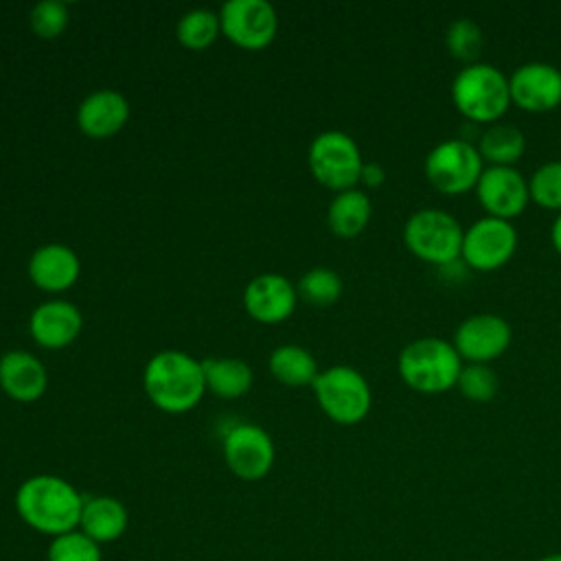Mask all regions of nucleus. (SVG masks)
<instances>
[{"label": "nucleus", "instance_id": "obj_26", "mask_svg": "<svg viewBox=\"0 0 561 561\" xmlns=\"http://www.w3.org/2000/svg\"><path fill=\"white\" fill-rule=\"evenodd\" d=\"M342 289H344L342 276L335 270L322 267V265L307 270L296 285L298 298H302L313 307H329L337 302L342 296Z\"/></svg>", "mask_w": 561, "mask_h": 561}, {"label": "nucleus", "instance_id": "obj_21", "mask_svg": "<svg viewBox=\"0 0 561 561\" xmlns=\"http://www.w3.org/2000/svg\"><path fill=\"white\" fill-rule=\"evenodd\" d=\"M373 215L370 197L362 188H346L333 195L327 208V226L342 239H353L368 226Z\"/></svg>", "mask_w": 561, "mask_h": 561}, {"label": "nucleus", "instance_id": "obj_34", "mask_svg": "<svg viewBox=\"0 0 561 561\" xmlns=\"http://www.w3.org/2000/svg\"><path fill=\"white\" fill-rule=\"evenodd\" d=\"M537 561H561V552H550V554H543V557H539Z\"/></svg>", "mask_w": 561, "mask_h": 561}, {"label": "nucleus", "instance_id": "obj_5", "mask_svg": "<svg viewBox=\"0 0 561 561\" xmlns=\"http://www.w3.org/2000/svg\"><path fill=\"white\" fill-rule=\"evenodd\" d=\"M462 232L465 228L451 213L436 206H425L405 219L401 234L403 243L414 256L443 267L460 259Z\"/></svg>", "mask_w": 561, "mask_h": 561}, {"label": "nucleus", "instance_id": "obj_19", "mask_svg": "<svg viewBox=\"0 0 561 561\" xmlns=\"http://www.w3.org/2000/svg\"><path fill=\"white\" fill-rule=\"evenodd\" d=\"M46 386L48 373L35 355L15 348L0 357V388L13 401L33 403L46 392Z\"/></svg>", "mask_w": 561, "mask_h": 561}, {"label": "nucleus", "instance_id": "obj_32", "mask_svg": "<svg viewBox=\"0 0 561 561\" xmlns=\"http://www.w3.org/2000/svg\"><path fill=\"white\" fill-rule=\"evenodd\" d=\"M359 182L368 188H377L386 182V169L379 162H364L362 173H359Z\"/></svg>", "mask_w": 561, "mask_h": 561}, {"label": "nucleus", "instance_id": "obj_25", "mask_svg": "<svg viewBox=\"0 0 561 561\" xmlns=\"http://www.w3.org/2000/svg\"><path fill=\"white\" fill-rule=\"evenodd\" d=\"M221 33L219 13L210 9H193L186 11L175 26L178 42L188 50H204L208 48Z\"/></svg>", "mask_w": 561, "mask_h": 561}, {"label": "nucleus", "instance_id": "obj_31", "mask_svg": "<svg viewBox=\"0 0 561 561\" xmlns=\"http://www.w3.org/2000/svg\"><path fill=\"white\" fill-rule=\"evenodd\" d=\"M68 4L59 0H42L28 13V24L39 39H55L68 26Z\"/></svg>", "mask_w": 561, "mask_h": 561}, {"label": "nucleus", "instance_id": "obj_33", "mask_svg": "<svg viewBox=\"0 0 561 561\" xmlns=\"http://www.w3.org/2000/svg\"><path fill=\"white\" fill-rule=\"evenodd\" d=\"M550 243L561 254V210L554 215V219L550 224Z\"/></svg>", "mask_w": 561, "mask_h": 561}, {"label": "nucleus", "instance_id": "obj_9", "mask_svg": "<svg viewBox=\"0 0 561 561\" xmlns=\"http://www.w3.org/2000/svg\"><path fill=\"white\" fill-rule=\"evenodd\" d=\"M517 243L519 237L513 221L484 215L465 228L460 259L471 270L493 272L513 259Z\"/></svg>", "mask_w": 561, "mask_h": 561}, {"label": "nucleus", "instance_id": "obj_12", "mask_svg": "<svg viewBox=\"0 0 561 561\" xmlns=\"http://www.w3.org/2000/svg\"><path fill=\"white\" fill-rule=\"evenodd\" d=\"M224 460L228 469L245 482L263 480L276 458L272 436L254 423H237L224 436Z\"/></svg>", "mask_w": 561, "mask_h": 561}, {"label": "nucleus", "instance_id": "obj_28", "mask_svg": "<svg viewBox=\"0 0 561 561\" xmlns=\"http://www.w3.org/2000/svg\"><path fill=\"white\" fill-rule=\"evenodd\" d=\"M456 388L460 394L473 403H486L491 401L500 390V377L491 368V364H473L465 362L462 370L458 375Z\"/></svg>", "mask_w": 561, "mask_h": 561}, {"label": "nucleus", "instance_id": "obj_3", "mask_svg": "<svg viewBox=\"0 0 561 561\" xmlns=\"http://www.w3.org/2000/svg\"><path fill=\"white\" fill-rule=\"evenodd\" d=\"M397 370L405 386L421 394H440L456 386L462 357L451 340L423 335L408 342L397 357Z\"/></svg>", "mask_w": 561, "mask_h": 561}, {"label": "nucleus", "instance_id": "obj_8", "mask_svg": "<svg viewBox=\"0 0 561 561\" xmlns=\"http://www.w3.org/2000/svg\"><path fill=\"white\" fill-rule=\"evenodd\" d=\"M482 169L484 160L478 147L460 136L436 142L423 160L425 178L445 195H460L476 188Z\"/></svg>", "mask_w": 561, "mask_h": 561}, {"label": "nucleus", "instance_id": "obj_7", "mask_svg": "<svg viewBox=\"0 0 561 561\" xmlns=\"http://www.w3.org/2000/svg\"><path fill=\"white\" fill-rule=\"evenodd\" d=\"M311 175L327 188L340 193L355 188L364 167L362 151L353 136L340 129L320 131L307 151Z\"/></svg>", "mask_w": 561, "mask_h": 561}, {"label": "nucleus", "instance_id": "obj_35", "mask_svg": "<svg viewBox=\"0 0 561 561\" xmlns=\"http://www.w3.org/2000/svg\"><path fill=\"white\" fill-rule=\"evenodd\" d=\"M559 145H561V142H559Z\"/></svg>", "mask_w": 561, "mask_h": 561}, {"label": "nucleus", "instance_id": "obj_14", "mask_svg": "<svg viewBox=\"0 0 561 561\" xmlns=\"http://www.w3.org/2000/svg\"><path fill=\"white\" fill-rule=\"evenodd\" d=\"M511 103L526 112H550L561 105V70L550 61L519 64L508 77Z\"/></svg>", "mask_w": 561, "mask_h": 561}, {"label": "nucleus", "instance_id": "obj_17", "mask_svg": "<svg viewBox=\"0 0 561 561\" xmlns=\"http://www.w3.org/2000/svg\"><path fill=\"white\" fill-rule=\"evenodd\" d=\"M26 272L37 289L59 294L79 280L81 263L72 248L64 243H44L31 254Z\"/></svg>", "mask_w": 561, "mask_h": 561}, {"label": "nucleus", "instance_id": "obj_16", "mask_svg": "<svg viewBox=\"0 0 561 561\" xmlns=\"http://www.w3.org/2000/svg\"><path fill=\"white\" fill-rule=\"evenodd\" d=\"M83 329L81 311L68 300H44L28 318V331L37 346L59 351L70 346Z\"/></svg>", "mask_w": 561, "mask_h": 561}, {"label": "nucleus", "instance_id": "obj_13", "mask_svg": "<svg viewBox=\"0 0 561 561\" xmlns=\"http://www.w3.org/2000/svg\"><path fill=\"white\" fill-rule=\"evenodd\" d=\"M476 195L486 215L515 219L530 202L528 180L517 167L486 164L476 182Z\"/></svg>", "mask_w": 561, "mask_h": 561}, {"label": "nucleus", "instance_id": "obj_24", "mask_svg": "<svg viewBox=\"0 0 561 561\" xmlns=\"http://www.w3.org/2000/svg\"><path fill=\"white\" fill-rule=\"evenodd\" d=\"M267 368L278 383L289 388L311 386L320 373L311 351L300 344L276 346L267 359Z\"/></svg>", "mask_w": 561, "mask_h": 561}, {"label": "nucleus", "instance_id": "obj_4", "mask_svg": "<svg viewBox=\"0 0 561 561\" xmlns=\"http://www.w3.org/2000/svg\"><path fill=\"white\" fill-rule=\"evenodd\" d=\"M451 101L469 123H497L511 105L508 77L489 61L467 64L451 81Z\"/></svg>", "mask_w": 561, "mask_h": 561}, {"label": "nucleus", "instance_id": "obj_1", "mask_svg": "<svg viewBox=\"0 0 561 561\" xmlns=\"http://www.w3.org/2000/svg\"><path fill=\"white\" fill-rule=\"evenodd\" d=\"M85 497L68 480L53 473L26 478L13 497L18 517L35 533L59 537L77 530Z\"/></svg>", "mask_w": 561, "mask_h": 561}, {"label": "nucleus", "instance_id": "obj_11", "mask_svg": "<svg viewBox=\"0 0 561 561\" xmlns=\"http://www.w3.org/2000/svg\"><path fill=\"white\" fill-rule=\"evenodd\" d=\"M513 340V329L508 320L500 313L480 311L462 318L454 329L451 344L462 357V362L491 364L502 357Z\"/></svg>", "mask_w": 561, "mask_h": 561}, {"label": "nucleus", "instance_id": "obj_22", "mask_svg": "<svg viewBox=\"0 0 561 561\" xmlns=\"http://www.w3.org/2000/svg\"><path fill=\"white\" fill-rule=\"evenodd\" d=\"M206 390L221 399L243 397L254 381L252 368L239 357H206L202 359Z\"/></svg>", "mask_w": 561, "mask_h": 561}, {"label": "nucleus", "instance_id": "obj_18", "mask_svg": "<svg viewBox=\"0 0 561 561\" xmlns=\"http://www.w3.org/2000/svg\"><path fill=\"white\" fill-rule=\"evenodd\" d=\"M129 121V103L116 90H96L88 94L77 107V127L94 140L118 134Z\"/></svg>", "mask_w": 561, "mask_h": 561}, {"label": "nucleus", "instance_id": "obj_23", "mask_svg": "<svg viewBox=\"0 0 561 561\" xmlns=\"http://www.w3.org/2000/svg\"><path fill=\"white\" fill-rule=\"evenodd\" d=\"M476 147L484 162L500 164V167H515V162L526 151V136L517 125L497 121L482 129Z\"/></svg>", "mask_w": 561, "mask_h": 561}, {"label": "nucleus", "instance_id": "obj_27", "mask_svg": "<svg viewBox=\"0 0 561 561\" xmlns=\"http://www.w3.org/2000/svg\"><path fill=\"white\" fill-rule=\"evenodd\" d=\"M445 46L449 55L465 61V66L473 64L478 61L484 46L482 28L471 18H456L445 31Z\"/></svg>", "mask_w": 561, "mask_h": 561}, {"label": "nucleus", "instance_id": "obj_20", "mask_svg": "<svg viewBox=\"0 0 561 561\" xmlns=\"http://www.w3.org/2000/svg\"><path fill=\"white\" fill-rule=\"evenodd\" d=\"M129 526L125 504L112 495H90L83 502L79 530L99 546L118 541Z\"/></svg>", "mask_w": 561, "mask_h": 561}, {"label": "nucleus", "instance_id": "obj_6", "mask_svg": "<svg viewBox=\"0 0 561 561\" xmlns=\"http://www.w3.org/2000/svg\"><path fill=\"white\" fill-rule=\"evenodd\" d=\"M311 388L320 410L337 425H357L370 412V386L353 366L335 364L320 370Z\"/></svg>", "mask_w": 561, "mask_h": 561}, {"label": "nucleus", "instance_id": "obj_29", "mask_svg": "<svg viewBox=\"0 0 561 561\" xmlns=\"http://www.w3.org/2000/svg\"><path fill=\"white\" fill-rule=\"evenodd\" d=\"M46 561H103V552L96 541L77 528L48 541Z\"/></svg>", "mask_w": 561, "mask_h": 561}, {"label": "nucleus", "instance_id": "obj_10", "mask_svg": "<svg viewBox=\"0 0 561 561\" xmlns=\"http://www.w3.org/2000/svg\"><path fill=\"white\" fill-rule=\"evenodd\" d=\"M221 35L243 50H261L276 37L278 15L267 0H228L219 11Z\"/></svg>", "mask_w": 561, "mask_h": 561}, {"label": "nucleus", "instance_id": "obj_15", "mask_svg": "<svg viewBox=\"0 0 561 561\" xmlns=\"http://www.w3.org/2000/svg\"><path fill=\"white\" fill-rule=\"evenodd\" d=\"M298 302L296 287L283 274H259L243 289V307L248 316L261 324H278L287 320Z\"/></svg>", "mask_w": 561, "mask_h": 561}, {"label": "nucleus", "instance_id": "obj_2", "mask_svg": "<svg viewBox=\"0 0 561 561\" xmlns=\"http://www.w3.org/2000/svg\"><path fill=\"white\" fill-rule=\"evenodd\" d=\"M142 388L158 410L167 414L188 412L206 392L202 362L178 348L158 351L142 370Z\"/></svg>", "mask_w": 561, "mask_h": 561}, {"label": "nucleus", "instance_id": "obj_30", "mask_svg": "<svg viewBox=\"0 0 561 561\" xmlns=\"http://www.w3.org/2000/svg\"><path fill=\"white\" fill-rule=\"evenodd\" d=\"M530 199L548 210H561V158L539 164L528 178Z\"/></svg>", "mask_w": 561, "mask_h": 561}]
</instances>
